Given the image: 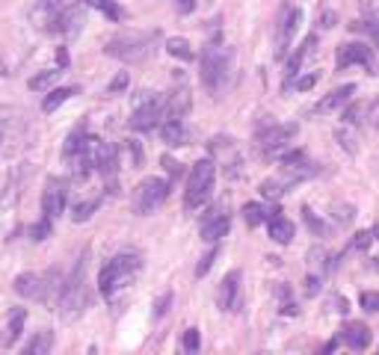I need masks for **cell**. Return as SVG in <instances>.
<instances>
[{
    "label": "cell",
    "instance_id": "29",
    "mask_svg": "<svg viewBox=\"0 0 379 355\" xmlns=\"http://www.w3.org/2000/svg\"><path fill=\"white\" fill-rule=\"evenodd\" d=\"M86 6H92V9H98L101 15H107L110 21H124V9L116 4V0H83Z\"/></svg>",
    "mask_w": 379,
    "mask_h": 355
},
{
    "label": "cell",
    "instance_id": "20",
    "mask_svg": "<svg viewBox=\"0 0 379 355\" xmlns=\"http://www.w3.org/2000/svg\"><path fill=\"white\" fill-rule=\"evenodd\" d=\"M314 51H317V36L311 33V36H305V39H302V45H300L297 51H293V53L288 56V63H285V77H288V83L300 75L302 63H305V60H308V56H311Z\"/></svg>",
    "mask_w": 379,
    "mask_h": 355
},
{
    "label": "cell",
    "instance_id": "9",
    "mask_svg": "<svg viewBox=\"0 0 379 355\" xmlns=\"http://www.w3.org/2000/svg\"><path fill=\"white\" fill-rule=\"evenodd\" d=\"M300 134V124L297 122H285V124H270V127H264V131H258L255 142H258V148L264 157H276V154H282L293 139H297Z\"/></svg>",
    "mask_w": 379,
    "mask_h": 355
},
{
    "label": "cell",
    "instance_id": "41",
    "mask_svg": "<svg viewBox=\"0 0 379 355\" xmlns=\"http://www.w3.org/2000/svg\"><path fill=\"white\" fill-rule=\"evenodd\" d=\"M51 217H45V219H41V222H36L33 225V228H30V240H36V243H39V240H45V237H51Z\"/></svg>",
    "mask_w": 379,
    "mask_h": 355
},
{
    "label": "cell",
    "instance_id": "7",
    "mask_svg": "<svg viewBox=\"0 0 379 355\" xmlns=\"http://www.w3.org/2000/svg\"><path fill=\"white\" fill-rule=\"evenodd\" d=\"M166 119V98L151 92V89H143L136 92L134 98V116H131V131L136 134H148L154 127H160Z\"/></svg>",
    "mask_w": 379,
    "mask_h": 355
},
{
    "label": "cell",
    "instance_id": "1",
    "mask_svg": "<svg viewBox=\"0 0 379 355\" xmlns=\"http://www.w3.org/2000/svg\"><path fill=\"white\" fill-rule=\"evenodd\" d=\"M139 269H143V254L139 252L128 249V252L113 254V258L101 266V273H98V290H101L104 299L113 302L122 290H128L134 284Z\"/></svg>",
    "mask_w": 379,
    "mask_h": 355
},
{
    "label": "cell",
    "instance_id": "39",
    "mask_svg": "<svg viewBox=\"0 0 379 355\" xmlns=\"http://www.w3.org/2000/svg\"><path fill=\"white\" fill-rule=\"evenodd\" d=\"M359 305L368 311V314H379V290H364L359 296Z\"/></svg>",
    "mask_w": 379,
    "mask_h": 355
},
{
    "label": "cell",
    "instance_id": "12",
    "mask_svg": "<svg viewBox=\"0 0 379 355\" xmlns=\"http://www.w3.org/2000/svg\"><path fill=\"white\" fill-rule=\"evenodd\" d=\"M229 228H231V213L226 205H217L202 222V240L205 243H219L229 234Z\"/></svg>",
    "mask_w": 379,
    "mask_h": 355
},
{
    "label": "cell",
    "instance_id": "36",
    "mask_svg": "<svg viewBox=\"0 0 379 355\" xmlns=\"http://www.w3.org/2000/svg\"><path fill=\"white\" fill-rule=\"evenodd\" d=\"M373 231H359L353 240H349V246H347V252H368L371 249V243H373Z\"/></svg>",
    "mask_w": 379,
    "mask_h": 355
},
{
    "label": "cell",
    "instance_id": "23",
    "mask_svg": "<svg viewBox=\"0 0 379 355\" xmlns=\"http://www.w3.org/2000/svg\"><path fill=\"white\" fill-rule=\"evenodd\" d=\"M266 228H270V240L278 246H288L293 234H297V228H293V222L285 219L282 213H276V217H270V222H266Z\"/></svg>",
    "mask_w": 379,
    "mask_h": 355
},
{
    "label": "cell",
    "instance_id": "21",
    "mask_svg": "<svg viewBox=\"0 0 379 355\" xmlns=\"http://www.w3.org/2000/svg\"><path fill=\"white\" fill-rule=\"evenodd\" d=\"M83 6H86V4H83ZM83 6H65V9L60 12L53 33H63V36H68V39H75V36L83 30Z\"/></svg>",
    "mask_w": 379,
    "mask_h": 355
},
{
    "label": "cell",
    "instance_id": "11",
    "mask_svg": "<svg viewBox=\"0 0 379 355\" xmlns=\"http://www.w3.org/2000/svg\"><path fill=\"white\" fill-rule=\"evenodd\" d=\"M95 169L107 181V193H116V178H119V148L113 142H98L95 151Z\"/></svg>",
    "mask_w": 379,
    "mask_h": 355
},
{
    "label": "cell",
    "instance_id": "49",
    "mask_svg": "<svg viewBox=\"0 0 379 355\" xmlns=\"http://www.w3.org/2000/svg\"><path fill=\"white\" fill-rule=\"evenodd\" d=\"M195 4H199V0H178V12H181V15H190V12L195 9Z\"/></svg>",
    "mask_w": 379,
    "mask_h": 355
},
{
    "label": "cell",
    "instance_id": "27",
    "mask_svg": "<svg viewBox=\"0 0 379 355\" xmlns=\"http://www.w3.org/2000/svg\"><path fill=\"white\" fill-rule=\"evenodd\" d=\"M51 349H53V332H51V329L36 332V335L24 344V352H27V355H48Z\"/></svg>",
    "mask_w": 379,
    "mask_h": 355
},
{
    "label": "cell",
    "instance_id": "17",
    "mask_svg": "<svg viewBox=\"0 0 379 355\" xmlns=\"http://www.w3.org/2000/svg\"><path fill=\"white\" fill-rule=\"evenodd\" d=\"M338 340H341V344H347L349 349L361 352V349H368V347H371V329H368L364 323H359V320H349V323L341 325Z\"/></svg>",
    "mask_w": 379,
    "mask_h": 355
},
{
    "label": "cell",
    "instance_id": "33",
    "mask_svg": "<svg viewBox=\"0 0 379 355\" xmlns=\"http://www.w3.org/2000/svg\"><path fill=\"white\" fill-rule=\"evenodd\" d=\"M98 205H101V198H89V202L75 205V207H72V219H75V222H86L92 213L98 210Z\"/></svg>",
    "mask_w": 379,
    "mask_h": 355
},
{
    "label": "cell",
    "instance_id": "13",
    "mask_svg": "<svg viewBox=\"0 0 379 355\" xmlns=\"http://www.w3.org/2000/svg\"><path fill=\"white\" fill-rule=\"evenodd\" d=\"M65 202H68V190L60 178H51L45 183V190H41V213L51 219H57L65 213Z\"/></svg>",
    "mask_w": 379,
    "mask_h": 355
},
{
    "label": "cell",
    "instance_id": "54",
    "mask_svg": "<svg viewBox=\"0 0 379 355\" xmlns=\"http://www.w3.org/2000/svg\"><path fill=\"white\" fill-rule=\"evenodd\" d=\"M373 237H376V240H379V225H376V228H373Z\"/></svg>",
    "mask_w": 379,
    "mask_h": 355
},
{
    "label": "cell",
    "instance_id": "53",
    "mask_svg": "<svg viewBox=\"0 0 379 355\" xmlns=\"http://www.w3.org/2000/svg\"><path fill=\"white\" fill-rule=\"evenodd\" d=\"M371 122H373V127H376V131H379V101L371 107Z\"/></svg>",
    "mask_w": 379,
    "mask_h": 355
},
{
    "label": "cell",
    "instance_id": "45",
    "mask_svg": "<svg viewBox=\"0 0 379 355\" xmlns=\"http://www.w3.org/2000/svg\"><path fill=\"white\" fill-rule=\"evenodd\" d=\"M169 305H172V293H163L160 296V299H154V317H163L166 314V311H169Z\"/></svg>",
    "mask_w": 379,
    "mask_h": 355
},
{
    "label": "cell",
    "instance_id": "52",
    "mask_svg": "<svg viewBox=\"0 0 379 355\" xmlns=\"http://www.w3.org/2000/svg\"><path fill=\"white\" fill-rule=\"evenodd\" d=\"M57 63H60V68H68V51L65 48L57 51Z\"/></svg>",
    "mask_w": 379,
    "mask_h": 355
},
{
    "label": "cell",
    "instance_id": "6",
    "mask_svg": "<svg viewBox=\"0 0 379 355\" xmlns=\"http://www.w3.org/2000/svg\"><path fill=\"white\" fill-rule=\"evenodd\" d=\"M214 183H217V163L205 157L190 169L187 178V190H184V207L187 210H199L205 207V202L214 195Z\"/></svg>",
    "mask_w": 379,
    "mask_h": 355
},
{
    "label": "cell",
    "instance_id": "51",
    "mask_svg": "<svg viewBox=\"0 0 379 355\" xmlns=\"http://www.w3.org/2000/svg\"><path fill=\"white\" fill-rule=\"evenodd\" d=\"M131 154H134V163H136V166H143V148H139L136 142H131Z\"/></svg>",
    "mask_w": 379,
    "mask_h": 355
},
{
    "label": "cell",
    "instance_id": "26",
    "mask_svg": "<svg viewBox=\"0 0 379 355\" xmlns=\"http://www.w3.org/2000/svg\"><path fill=\"white\" fill-rule=\"evenodd\" d=\"M80 95V86H63V89H51L45 95V101H41V112H53V110H60L68 98H75Z\"/></svg>",
    "mask_w": 379,
    "mask_h": 355
},
{
    "label": "cell",
    "instance_id": "8",
    "mask_svg": "<svg viewBox=\"0 0 379 355\" xmlns=\"http://www.w3.org/2000/svg\"><path fill=\"white\" fill-rule=\"evenodd\" d=\"M169 187H172V181L169 178H143L136 183V190H134V198H131V207L136 217H148V213L158 210L166 198H169Z\"/></svg>",
    "mask_w": 379,
    "mask_h": 355
},
{
    "label": "cell",
    "instance_id": "2",
    "mask_svg": "<svg viewBox=\"0 0 379 355\" xmlns=\"http://www.w3.org/2000/svg\"><path fill=\"white\" fill-rule=\"evenodd\" d=\"M86 273H89V249H83L75 261V269L72 276L65 278V288H63V296H60V317L65 323H72L77 317L86 314V308L92 302V293H89V284H86Z\"/></svg>",
    "mask_w": 379,
    "mask_h": 355
},
{
    "label": "cell",
    "instance_id": "48",
    "mask_svg": "<svg viewBox=\"0 0 379 355\" xmlns=\"http://www.w3.org/2000/svg\"><path fill=\"white\" fill-rule=\"evenodd\" d=\"M329 305H332V311H338V314H347V311H349V302L344 299V296H338V293L329 296Z\"/></svg>",
    "mask_w": 379,
    "mask_h": 355
},
{
    "label": "cell",
    "instance_id": "42",
    "mask_svg": "<svg viewBox=\"0 0 379 355\" xmlns=\"http://www.w3.org/2000/svg\"><path fill=\"white\" fill-rule=\"evenodd\" d=\"M128 71H119V75L113 77V80H110V86H107V92L110 95H116V92H122V89H128Z\"/></svg>",
    "mask_w": 379,
    "mask_h": 355
},
{
    "label": "cell",
    "instance_id": "28",
    "mask_svg": "<svg viewBox=\"0 0 379 355\" xmlns=\"http://www.w3.org/2000/svg\"><path fill=\"white\" fill-rule=\"evenodd\" d=\"M166 53H172L175 60H184V63H190L193 56H195L193 45H190L187 39H181V36H172V39H166Z\"/></svg>",
    "mask_w": 379,
    "mask_h": 355
},
{
    "label": "cell",
    "instance_id": "37",
    "mask_svg": "<svg viewBox=\"0 0 379 355\" xmlns=\"http://www.w3.org/2000/svg\"><path fill=\"white\" fill-rule=\"evenodd\" d=\"M302 219H305L308 228H311V234H314V237H326V234H329V228H326V225H323V222L314 217L311 207H302Z\"/></svg>",
    "mask_w": 379,
    "mask_h": 355
},
{
    "label": "cell",
    "instance_id": "46",
    "mask_svg": "<svg viewBox=\"0 0 379 355\" xmlns=\"http://www.w3.org/2000/svg\"><path fill=\"white\" fill-rule=\"evenodd\" d=\"M361 104H353V107H344V122L347 124H359L361 122Z\"/></svg>",
    "mask_w": 379,
    "mask_h": 355
},
{
    "label": "cell",
    "instance_id": "44",
    "mask_svg": "<svg viewBox=\"0 0 379 355\" xmlns=\"http://www.w3.org/2000/svg\"><path fill=\"white\" fill-rule=\"evenodd\" d=\"M353 217H356V210H353V205H335V219H338L341 225H347V222H353Z\"/></svg>",
    "mask_w": 379,
    "mask_h": 355
},
{
    "label": "cell",
    "instance_id": "32",
    "mask_svg": "<svg viewBox=\"0 0 379 355\" xmlns=\"http://www.w3.org/2000/svg\"><path fill=\"white\" fill-rule=\"evenodd\" d=\"M353 30H364V33L371 36L373 45L379 48V12H371V18H368V21H356V24H353Z\"/></svg>",
    "mask_w": 379,
    "mask_h": 355
},
{
    "label": "cell",
    "instance_id": "50",
    "mask_svg": "<svg viewBox=\"0 0 379 355\" xmlns=\"http://www.w3.org/2000/svg\"><path fill=\"white\" fill-rule=\"evenodd\" d=\"M163 166H166V172H169L172 178H178V175H181V166H178L172 157H163Z\"/></svg>",
    "mask_w": 379,
    "mask_h": 355
},
{
    "label": "cell",
    "instance_id": "5",
    "mask_svg": "<svg viewBox=\"0 0 379 355\" xmlns=\"http://www.w3.org/2000/svg\"><path fill=\"white\" fill-rule=\"evenodd\" d=\"M158 48V33H119L113 39H107L104 53L122 63H146Z\"/></svg>",
    "mask_w": 379,
    "mask_h": 355
},
{
    "label": "cell",
    "instance_id": "24",
    "mask_svg": "<svg viewBox=\"0 0 379 355\" xmlns=\"http://www.w3.org/2000/svg\"><path fill=\"white\" fill-rule=\"evenodd\" d=\"M193 101L187 89H175L172 95H166V119H184L190 112Z\"/></svg>",
    "mask_w": 379,
    "mask_h": 355
},
{
    "label": "cell",
    "instance_id": "25",
    "mask_svg": "<svg viewBox=\"0 0 379 355\" xmlns=\"http://www.w3.org/2000/svg\"><path fill=\"white\" fill-rule=\"evenodd\" d=\"M276 213H282V210H278V207H264L258 202L243 205V219H246L249 228H258L261 222H270V217H276Z\"/></svg>",
    "mask_w": 379,
    "mask_h": 355
},
{
    "label": "cell",
    "instance_id": "47",
    "mask_svg": "<svg viewBox=\"0 0 379 355\" xmlns=\"http://www.w3.org/2000/svg\"><path fill=\"white\" fill-rule=\"evenodd\" d=\"M335 24H338V15H335L332 9H323L320 12V27H323V30H332Z\"/></svg>",
    "mask_w": 379,
    "mask_h": 355
},
{
    "label": "cell",
    "instance_id": "14",
    "mask_svg": "<svg viewBox=\"0 0 379 355\" xmlns=\"http://www.w3.org/2000/svg\"><path fill=\"white\" fill-rule=\"evenodd\" d=\"M300 21H302V12L293 9V6H288L282 12V18H278V27H276V56L278 60L288 53L290 41H293V33L300 30Z\"/></svg>",
    "mask_w": 379,
    "mask_h": 355
},
{
    "label": "cell",
    "instance_id": "35",
    "mask_svg": "<svg viewBox=\"0 0 379 355\" xmlns=\"http://www.w3.org/2000/svg\"><path fill=\"white\" fill-rule=\"evenodd\" d=\"M335 139H338V146H341L347 154H356V151H359V146H356V134L349 131V127H338V131H335Z\"/></svg>",
    "mask_w": 379,
    "mask_h": 355
},
{
    "label": "cell",
    "instance_id": "15",
    "mask_svg": "<svg viewBox=\"0 0 379 355\" xmlns=\"http://www.w3.org/2000/svg\"><path fill=\"white\" fill-rule=\"evenodd\" d=\"M240 281H243L240 269H231V273L222 278L219 293H217V305L222 311H237V305H240Z\"/></svg>",
    "mask_w": 379,
    "mask_h": 355
},
{
    "label": "cell",
    "instance_id": "3",
    "mask_svg": "<svg viewBox=\"0 0 379 355\" xmlns=\"http://www.w3.org/2000/svg\"><path fill=\"white\" fill-rule=\"evenodd\" d=\"M63 288L65 281L60 276V269H51V273H21L12 281V290L33 302H60Z\"/></svg>",
    "mask_w": 379,
    "mask_h": 355
},
{
    "label": "cell",
    "instance_id": "38",
    "mask_svg": "<svg viewBox=\"0 0 379 355\" xmlns=\"http://www.w3.org/2000/svg\"><path fill=\"white\" fill-rule=\"evenodd\" d=\"M320 80V75L314 71V75H302V77H293L290 83H285V89H297V92H308L314 86V83Z\"/></svg>",
    "mask_w": 379,
    "mask_h": 355
},
{
    "label": "cell",
    "instance_id": "43",
    "mask_svg": "<svg viewBox=\"0 0 379 355\" xmlns=\"http://www.w3.org/2000/svg\"><path fill=\"white\" fill-rule=\"evenodd\" d=\"M320 284H323V276H314V273L305 276V296H308V299L320 293Z\"/></svg>",
    "mask_w": 379,
    "mask_h": 355
},
{
    "label": "cell",
    "instance_id": "19",
    "mask_svg": "<svg viewBox=\"0 0 379 355\" xmlns=\"http://www.w3.org/2000/svg\"><path fill=\"white\" fill-rule=\"evenodd\" d=\"M353 95H356V83H347V86H338V89H332L329 95H323L320 101H317V107H314V112H335V110H341V107H347L349 101H353Z\"/></svg>",
    "mask_w": 379,
    "mask_h": 355
},
{
    "label": "cell",
    "instance_id": "18",
    "mask_svg": "<svg viewBox=\"0 0 379 355\" xmlns=\"http://www.w3.org/2000/svg\"><path fill=\"white\" fill-rule=\"evenodd\" d=\"M160 139L166 142L169 148H181V146H190V127L184 124V119H163L160 124Z\"/></svg>",
    "mask_w": 379,
    "mask_h": 355
},
{
    "label": "cell",
    "instance_id": "22",
    "mask_svg": "<svg viewBox=\"0 0 379 355\" xmlns=\"http://www.w3.org/2000/svg\"><path fill=\"white\" fill-rule=\"evenodd\" d=\"M24 323H27V308H12V314L6 320V329H4V337H0V344L6 349H12L18 344V337L24 335Z\"/></svg>",
    "mask_w": 379,
    "mask_h": 355
},
{
    "label": "cell",
    "instance_id": "40",
    "mask_svg": "<svg viewBox=\"0 0 379 355\" xmlns=\"http://www.w3.org/2000/svg\"><path fill=\"white\" fill-rule=\"evenodd\" d=\"M181 347H184V352H199V347H202L199 329H187L184 332V340H181Z\"/></svg>",
    "mask_w": 379,
    "mask_h": 355
},
{
    "label": "cell",
    "instance_id": "16",
    "mask_svg": "<svg viewBox=\"0 0 379 355\" xmlns=\"http://www.w3.org/2000/svg\"><path fill=\"white\" fill-rule=\"evenodd\" d=\"M63 9H65L63 0H36V6H33V24L39 27V30H51L53 33V27H57V18H60Z\"/></svg>",
    "mask_w": 379,
    "mask_h": 355
},
{
    "label": "cell",
    "instance_id": "34",
    "mask_svg": "<svg viewBox=\"0 0 379 355\" xmlns=\"http://www.w3.org/2000/svg\"><path fill=\"white\" fill-rule=\"evenodd\" d=\"M217 258H219V246L214 243V249L205 252V254H202V261L195 264V278H205V276L210 273V266H214V261H217Z\"/></svg>",
    "mask_w": 379,
    "mask_h": 355
},
{
    "label": "cell",
    "instance_id": "30",
    "mask_svg": "<svg viewBox=\"0 0 379 355\" xmlns=\"http://www.w3.org/2000/svg\"><path fill=\"white\" fill-rule=\"evenodd\" d=\"M60 75H63L60 68H51V71H39V75H33V77H30V83H27V86H30L33 92H48V89L53 86V83L60 80Z\"/></svg>",
    "mask_w": 379,
    "mask_h": 355
},
{
    "label": "cell",
    "instance_id": "31",
    "mask_svg": "<svg viewBox=\"0 0 379 355\" xmlns=\"http://www.w3.org/2000/svg\"><path fill=\"white\" fill-rule=\"evenodd\" d=\"M293 187V183L282 175V178H270V181H264L261 183V195H266V198H278V195H285L288 190Z\"/></svg>",
    "mask_w": 379,
    "mask_h": 355
},
{
    "label": "cell",
    "instance_id": "4",
    "mask_svg": "<svg viewBox=\"0 0 379 355\" xmlns=\"http://www.w3.org/2000/svg\"><path fill=\"white\" fill-rule=\"evenodd\" d=\"M231 60H234V53L231 48L226 45H219V41H210V45H205L202 51V86L210 92V95H217L226 89V83L231 77Z\"/></svg>",
    "mask_w": 379,
    "mask_h": 355
},
{
    "label": "cell",
    "instance_id": "10",
    "mask_svg": "<svg viewBox=\"0 0 379 355\" xmlns=\"http://www.w3.org/2000/svg\"><path fill=\"white\" fill-rule=\"evenodd\" d=\"M349 65H364V68H368V75H376V60H373L371 45H364V41H344V45H338V53H335V68L344 71Z\"/></svg>",
    "mask_w": 379,
    "mask_h": 355
}]
</instances>
